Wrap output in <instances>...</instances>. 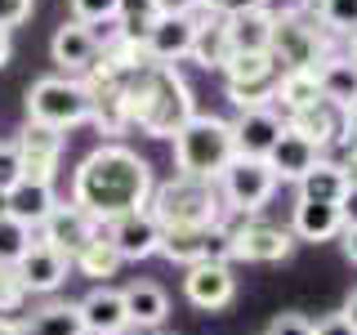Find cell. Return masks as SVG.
<instances>
[{
  "label": "cell",
  "mask_w": 357,
  "mask_h": 335,
  "mask_svg": "<svg viewBox=\"0 0 357 335\" xmlns=\"http://www.w3.org/2000/svg\"><path fill=\"white\" fill-rule=\"evenodd\" d=\"M148 9L156 18H197L201 0H148Z\"/></svg>",
  "instance_id": "obj_37"
},
{
  "label": "cell",
  "mask_w": 357,
  "mask_h": 335,
  "mask_svg": "<svg viewBox=\"0 0 357 335\" xmlns=\"http://www.w3.org/2000/svg\"><path fill=\"white\" fill-rule=\"evenodd\" d=\"M183 295H188V304L201 308V313H223L237 299L232 264H192L183 273Z\"/></svg>",
  "instance_id": "obj_15"
},
{
  "label": "cell",
  "mask_w": 357,
  "mask_h": 335,
  "mask_svg": "<svg viewBox=\"0 0 357 335\" xmlns=\"http://www.w3.org/2000/svg\"><path fill=\"white\" fill-rule=\"evenodd\" d=\"M192 36H197V18H156L152 14V27L143 31V45H148V59L152 63H183L188 50H192Z\"/></svg>",
  "instance_id": "obj_20"
},
{
  "label": "cell",
  "mask_w": 357,
  "mask_h": 335,
  "mask_svg": "<svg viewBox=\"0 0 357 335\" xmlns=\"http://www.w3.org/2000/svg\"><path fill=\"white\" fill-rule=\"evenodd\" d=\"M170 143H174V174L210 179V184H215V179L228 170V161L237 156L232 121L215 117V112H192Z\"/></svg>",
  "instance_id": "obj_4"
},
{
  "label": "cell",
  "mask_w": 357,
  "mask_h": 335,
  "mask_svg": "<svg viewBox=\"0 0 357 335\" xmlns=\"http://www.w3.org/2000/svg\"><path fill=\"white\" fill-rule=\"evenodd\" d=\"M340 219L344 228H357V184H349V193L340 197Z\"/></svg>",
  "instance_id": "obj_41"
},
{
  "label": "cell",
  "mask_w": 357,
  "mask_h": 335,
  "mask_svg": "<svg viewBox=\"0 0 357 335\" xmlns=\"http://www.w3.org/2000/svg\"><path fill=\"white\" fill-rule=\"evenodd\" d=\"M59 206V193H54V184H36V179H22V184L9 188V219L27 223L31 232L40 228L45 219H50V210Z\"/></svg>",
  "instance_id": "obj_26"
},
{
  "label": "cell",
  "mask_w": 357,
  "mask_h": 335,
  "mask_svg": "<svg viewBox=\"0 0 357 335\" xmlns=\"http://www.w3.org/2000/svg\"><path fill=\"white\" fill-rule=\"evenodd\" d=\"M340 148H357V107L349 112V126H344V143Z\"/></svg>",
  "instance_id": "obj_44"
},
{
  "label": "cell",
  "mask_w": 357,
  "mask_h": 335,
  "mask_svg": "<svg viewBox=\"0 0 357 335\" xmlns=\"http://www.w3.org/2000/svg\"><path fill=\"white\" fill-rule=\"evenodd\" d=\"M14 184H22V161L14 139H0V193H9Z\"/></svg>",
  "instance_id": "obj_35"
},
{
  "label": "cell",
  "mask_w": 357,
  "mask_h": 335,
  "mask_svg": "<svg viewBox=\"0 0 357 335\" xmlns=\"http://www.w3.org/2000/svg\"><path fill=\"white\" fill-rule=\"evenodd\" d=\"M317 81H321V98L344 112L357 107V63H349L344 54H331L326 63L317 67Z\"/></svg>",
  "instance_id": "obj_27"
},
{
  "label": "cell",
  "mask_w": 357,
  "mask_h": 335,
  "mask_svg": "<svg viewBox=\"0 0 357 335\" xmlns=\"http://www.w3.org/2000/svg\"><path fill=\"white\" fill-rule=\"evenodd\" d=\"M50 59L54 67H59L63 76H81L89 72V67L98 63V36H94V27H85V22H76V18H67L54 27V36H50Z\"/></svg>",
  "instance_id": "obj_14"
},
{
  "label": "cell",
  "mask_w": 357,
  "mask_h": 335,
  "mask_svg": "<svg viewBox=\"0 0 357 335\" xmlns=\"http://www.w3.org/2000/svg\"><path fill=\"white\" fill-rule=\"evenodd\" d=\"M152 188L156 174L148 156H139L126 143H98L72 170V206H81L98 223H112L134 210H148Z\"/></svg>",
  "instance_id": "obj_1"
},
{
  "label": "cell",
  "mask_w": 357,
  "mask_h": 335,
  "mask_svg": "<svg viewBox=\"0 0 357 335\" xmlns=\"http://www.w3.org/2000/svg\"><path fill=\"white\" fill-rule=\"evenodd\" d=\"M22 112H27V121H40V126L67 134L76 126H89V89H85V81L63 76V72L40 76L22 94Z\"/></svg>",
  "instance_id": "obj_6"
},
{
  "label": "cell",
  "mask_w": 357,
  "mask_h": 335,
  "mask_svg": "<svg viewBox=\"0 0 357 335\" xmlns=\"http://www.w3.org/2000/svg\"><path fill=\"white\" fill-rule=\"evenodd\" d=\"M317 161H321V152L312 148L304 134H295V130H282V139H277L273 152H268V165H273L277 184H299Z\"/></svg>",
  "instance_id": "obj_23"
},
{
  "label": "cell",
  "mask_w": 357,
  "mask_h": 335,
  "mask_svg": "<svg viewBox=\"0 0 357 335\" xmlns=\"http://www.w3.org/2000/svg\"><path fill=\"white\" fill-rule=\"evenodd\" d=\"M161 255L170 264H183V268H192V264H232V255H228V228L219 223V228L165 232Z\"/></svg>",
  "instance_id": "obj_12"
},
{
  "label": "cell",
  "mask_w": 357,
  "mask_h": 335,
  "mask_svg": "<svg viewBox=\"0 0 357 335\" xmlns=\"http://www.w3.org/2000/svg\"><path fill=\"white\" fill-rule=\"evenodd\" d=\"M223 85H228L232 107H264L273 103V85H277V63L273 54H228V63L219 67Z\"/></svg>",
  "instance_id": "obj_8"
},
{
  "label": "cell",
  "mask_w": 357,
  "mask_h": 335,
  "mask_svg": "<svg viewBox=\"0 0 357 335\" xmlns=\"http://www.w3.org/2000/svg\"><path fill=\"white\" fill-rule=\"evenodd\" d=\"M9 215V193H0V219Z\"/></svg>",
  "instance_id": "obj_48"
},
{
  "label": "cell",
  "mask_w": 357,
  "mask_h": 335,
  "mask_svg": "<svg viewBox=\"0 0 357 335\" xmlns=\"http://www.w3.org/2000/svg\"><path fill=\"white\" fill-rule=\"evenodd\" d=\"M321 103V81L317 72H282L273 85V107L282 112V117H290V112L299 107H312Z\"/></svg>",
  "instance_id": "obj_30"
},
{
  "label": "cell",
  "mask_w": 357,
  "mask_h": 335,
  "mask_svg": "<svg viewBox=\"0 0 357 335\" xmlns=\"http://www.w3.org/2000/svg\"><path fill=\"white\" fill-rule=\"evenodd\" d=\"M121 299H126V313H130V327L134 331H161L165 318H170V295H165L156 282H130L121 290Z\"/></svg>",
  "instance_id": "obj_24"
},
{
  "label": "cell",
  "mask_w": 357,
  "mask_h": 335,
  "mask_svg": "<svg viewBox=\"0 0 357 335\" xmlns=\"http://www.w3.org/2000/svg\"><path fill=\"white\" fill-rule=\"evenodd\" d=\"M268 335H312V322L304 318V313H277Z\"/></svg>",
  "instance_id": "obj_38"
},
{
  "label": "cell",
  "mask_w": 357,
  "mask_h": 335,
  "mask_svg": "<svg viewBox=\"0 0 357 335\" xmlns=\"http://www.w3.org/2000/svg\"><path fill=\"white\" fill-rule=\"evenodd\" d=\"M76 313H81L85 335H130V313L126 299H121L116 286H89L81 299H76Z\"/></svg>",
  "instance_id": "obj_17"
},
{
  "label": "cell",
  "mask_w": 357,
  "mask_h": 335,
  "mask_svg": "<svg viewBox=\"0 0 357 335\" xmlns=\"http://www.w3.org/2000/svg\"><path fill=\"white\" fill-rule=\"evenodd\" d=\"M290 251H295V237H290V228L282 223H268V219H241L228 228V255L237 264H282L290 260Z\"/></svg>",
  "instance_id": "obj_9"
},
{
  "label": "cell",
  "mask_w": 357,
  "mask_h": 335,
  "mask_svg": "<svg viewBox=\"0 0 357 335\" xmlns=\"http://www.w3.org/2000/svg\"><path fill=\"white\" fill-rule=\"evenodd\" d=\"M9 59H14V31H5V27H0V67H5Z\"/></svg>",
  "instance_id": "obj_43"
},
{
  "label": "cell",
  "mask_w": 357,
  "mask_h": 335,
  "mask_svg": "<svg viewBox=\"0 0 357 335\" xmlns=\"http://www.w3.org/2000/svg\"><path fill=\"white\" fill-rule=\"evenodd\" d=\"M121 103H126V126L148 134V139H174L183 121L197 112L192 85L183 81L174 63H143L134 72L116 76Z\"/></svg>",
  "instance_id": "obj_2"
},
{
  "label": "cell",
  "mask_w": 357,
  "mask_h": 335,
  "mask_svg": "<svg viewBox=\"0 0 357 335\" xmlns=\"http://www.w3.org/2000/svg\"><path fill=\"white\" fill-rule=\"evenodd\" d=\"M18 327H22V335H85L81 313H76V304H67V299H50L31 318H18Z\"/></svg>",
  "instance_id": "obj_31"
},
{
  "label": "cell",
  "mask_w": 357,
  "mask_h": 335,
  "mask_svg": "<svg viewBox=\"0 0 357 335\" xmlns=\"http://www.w3.org/2000/svg\"><path fill=\"white\" fill-rule=\"evenodd\" d=\"M344 59L357 63V31H349V36H344Z\"/></svg>",
  "instance_id": "obj_46"
},
{
  "label": "cell",
  "mask_w": 357,
  "mask_h": 335,
  "mask_svg": "<svg viewBox=\"0 0 357 335\" xmlns=\"http://www.w3.org/2000/svg\"><path fill=\"white\" fill-rule=\"evenodd\" d=\"M259 5H273V0H201V9H210V14H219V18L241 14V9H259Z\"/></svg>",
  "instance_id": "obj_39"
},
{
  "label": "cell",
  "mask_w": 357,
  "mask_h": 335,
  "mask_svg": "<svg viewBox=\"0 0 357 335\" xmlns=\"http://www.w3.org/2000/svg\"><path fill=\"white\" fill-rule=\"evenodd\" d=\"M18 282L27 286V295H54L67 277H72V260H67L63 251H54L50 241H31V251L18 260Z\"/></svg>",
  "instance_id": "obj_16"
},
{
  "label": "cell",
  "mask_w": 357,
  "mask_h": 335,
  "mask_svg": "<svg viewBox=\"0 0 357 335\" xmlns=\"http://www.w3.org/2000/svg\"><path fill=\"white\" fill-rule=\"evenodd\" d=\"M107 241L116 246L121 264H139V260H152V255H161V241H165V228L156 223L148 210H134V215H121L103 223Z\"/></svg>",
  "instance_id": "obj_11"
},
{
  "label": "cell",
  "mask_w": 357,
  "mask_h": 335,
  "mask_svg": "<svg viewBox=\"0 0 357 335\" xmlns=\"http://www.w3.org/2000/svg\"><path fill=\"white\" fill-rule=\"evenodd\" d=\"M31 241H36V232L27 228V223L18 219H0V268H18V260L31 251Z\"/></svg>",
  "instance_id": "obj_33"
},
{
  "label": "cell",
  "mask_w": 357,
  "mask_h": 335,
  "mask_svg": "<svg viewBox=\"0 0 357 335\" xmlns=\"http://www.w3.org/2000/svg\"><path fill=\"white\" fill-rule=\"evenodd\" d=\"M344 126H349V112L335 107V103H326V98H321V103H312V107H299V112H290V117H286V130L304 134V139H308L321 156L344 143Z\"/></svg>",
  "instance_id": "obj_18"
},
{
  "label": "cell",
  "mask_w": 357,
  "mask_h": 335,
  "mask_svg": "<svg viewBox=\"0 0 357 335\" xmlns=\"http://www.w3.org/2000/svg\"><path fill=\"white\" fill-rule=\"evenodd\" d=\"M340 246H344V255H349V264H357V228H344Z\"/></svg>",
  "instance_id": "obj_42"
},
{
  "label": "cell",
  "mask_w": 357,
  "mask_h": 335,
  "mask_svg": "<svg viewBox=\"0 0 357 335\" xmlns=\"http://www.w3.org/2000/svg\"><path fill=\"white\" fill-rule=\"evenodd\" d=\"M31 14H36V0H0V27L5 31L22 27Z\"/></svg>",
  "instance_id": "obj_36"
},
{
  "label": "cell",
  "mask_w": 357,
  "mask_h": 335,
  "mask_svg": "<svg viewBox=\"0 0 357 335\" xmlns=\"http://www.w3.org/2000/svg\"><path fill=\"white\" fill-rule=\"evenodd\" d=\"M268 54H273L277 72H317L335 54V36L312 14L290 5V9H277V18H273Z\"/></svg>",
  "instance_id": "obj_5"
},
{
  "label": "cell",
  "mask_w": 357,
  "mask_h": 335,
  "mask_svg": "<svg viewBox=\"0 0 357 335\" xmlns=\"http://www.w3.org/2000/svg\"><path fill=\"white\" fill-rule=\"evenodd\" d=\"M148 215L161 223L165 232H183V228H219L228 210H223L219 184L174 174V179H165V184L152 188Z\"/></svg>",
  "instance_id": "obj_3"
},
{
  "label": "cell",
  "mask_w": 357,
  "mask_h": 335,
  "mask_svg": "<svg viewBox=\"0 0 357 335\" xmlns=\"http://www.w3.org/2000/svg\"><path fill=\"white\" fill-rule=\"evenodd\" d=\"M116 268H121V255H116V246L107 241V232H94V237L72 255V273L89 277L94 286H107V277H116Z\"/></svg>",
  "instance_id": "obj_28"
},
{
  "label": "cell",
  "mask_w": 357,
  "mask_h": 335,
  "mask_svg": "<svg viewBox=\"0 0 357 335\" xmlns=\"http://www.w3.org/2000/svg\"><path fill=\"white\" fill-rule=\"evenodd\" d=\"M273 18H277L273 5L241 9V14H228V18H223L232 54H268V40H273Z\"/></svg>",
  "instance_id": "obj_21"
},
{
  "label": "cell",
  "mask_w": 357,
  "mask_h": 335,
  "mask_svg": "<svg viewBox=\"0 0 357 335\" xmlns=\"http://www.w3.org/2000/svg\"><path fill=\"white\" fill-rule=\"evenodd\" d=\"M299 197L304 201H326V206H340V197L349 193V174L340 170V161H335V156H321L317 165H312V170L299 179Z\"/></svg>",
  "instance_id": "obj_29"
},
{
  "label": "cell",
  "mask_w": 357,
  "mask_h": 335,
  "mask_svg": "<svg viewBox=\"0 0 357 335\" xmlns=\"http://www.w3.org/2000/svg\"><path fill=\"white\" fill-rule=\"evenodd\" d=\"M299 9L317 18L331 36H349V31H357V0H299Z\"/></svg>",
  "instance_id": "obj_32"
},
{
  "label": "cell",
  "mask_w": 357,
  "mask_h": 335,
  "mask_svg": "<svg viewBox=\"0 0 357 335\" xmlns=\"http://www.w3.org/2000/svg\"><path fill=\"white\" fill-rule=\"evenodd\" d=\"M228 54H232V45H228V27H223V18L210 14V9H201L188 59H192L197 67H206V72H219V67L228 63Z\"/></svg>",
  "instance_id": "obj_25"
},
{
  "label": "cell",
  "mask_w": 357,
  "mask_h": 335,
  "mask_svg": "<svg viewBox=\"0 0 357 335\" xmlns=\"http://www.w3.org/2000/svg\"><path fill=\"white\" fill-rule=\"evenodd\" d=\"M344 232V219H340V206H326V201H295V215H290V237L295 241H335Z\"/></svg>",
  "instance_id": "obj_22"
},
{
  "label": "cell",
  "mask_w": 357,
  "mask_h": 335,
  "mask_svg": "<svg viewBox=\"0 0 357 335\" xmlns=\"http://www.w3.org/2000/svg\"><path fill=\"white\" fill-rule=\"evenodd\" d=\"M14 148L22 161V179H36V184H54L63 165V148H67V134L50 130L40 121H22L14 134Z\"/></svg>",
  "instance_id": "obj_10"
},
{
  "label": "cell",
  "mask_w": 357,
  "mask_h": 335,
  "mask_svg": "<svg viewBox=\"0 0 357 335\" xmlns=\"http://www.w3.org/2000/svg\"><path fill=\"white\" fill-rule=\"evenodd\" d=\"M67 5H72V18L85 27H112V22H121L126 0H67Z\"/></svg>",
  "instance_id": "obj_34"
},
{
  "label": "cell",
  "mask_w": 357,
  "mask_h": 335,
  "mask_svg": "<svg viewBox=\"0 0 357 335\" xmlns=\"http://www.w3.org/2000/svg\"><path fill=\"white\" fill-rule=\"evenodd\" d=\"M312 335H357V331L344 322V313H331V318H321L317 327H312Z\"/></svg>",
  "instance_id": "obj_40"
},
{
  "label": "cell",
  "mask_w": 357,
  "mask_h": 335,
  "mask_svg": "<svg viewBox=\"0 0 357 335\" xmlns=\"http://www.w3.org/2000/svg\"><path fill=\"white\" fill-rule=\"evenodd\" d=\"M36 232H40V241H50L54 251H63L67 260H72V255L81 251V246L94 237V232H103V223L89 219L81 206H72V201H59V206L50 210V219H45Z\"/></svg>",
  "instance_id": "obj_19"
},
{
  "label": "cell",
  "mask_w": 357,
  "mask_h": 335,
  "mask_svg": "<svg viewBox=\"0 0 357 335\" xmlns=\"http://www.w3.org/2000/svg\"><path fill=\"white\" fill-rule=\"evenodd\" d=\"M344 322H349V327L357 331V290H353L349 299H344Z\"/></svg>",
  "instance_id": "obj_45"
},
{
  "label": "cell",
  "mask_w": 357,
  "mask_h": 335,
  "mask_svg": "<svg viewBox=\"0 0 357 335\" xmlns=\"http://www.w3.org/2000/svg\"><path fill=\"white\" fill-rule=\"evenodd\" d=\"M0 335H22V327H18V318H0Z\"/></svg>",
  "instance_id": "obj_47"
},
{
  "label": "cell",
  "mask_w": 357,
  "mask_h": 335,
  "mask_svg": "<svg viewBox=\"0 0 357 335\" xmlns=\"http://www.w3.org/2000/svg\"><path fill=\"white\" fill-rule=\"evenodd\" d=\"M215 184H219L223 210H237V215H245V219H255L268 201H273V193H277L273 165L255 161V156H232L228 170H223Z\"/></svg>",
  "instance_id": "obj_7"
},
{
  "label": "cell",
  "mask_w": 357,
  "mask_h": 335,
  "mask_svg": "<svg viewBox=\"0 0 357 335\" xmlns=\"http://www.w3.org/2000/svg\"><path fill=\"white\" fill-rule=\"evenodd\" d=\"M286 130V117L277 112L273 103L264 107H241L232 117V143H237V156H255V161H268L273 143L282 139Z\"/></svg>",
  "instance_id": "obj_13"
}]
</instances>
